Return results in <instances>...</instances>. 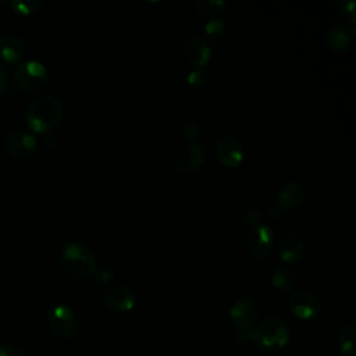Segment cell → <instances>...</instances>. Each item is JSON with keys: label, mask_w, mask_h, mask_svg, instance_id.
I'll return each instance as SVG.
<instances>
[{"label": "cell", "mask_w": 356, "mask_h": 356, "mask_svg": "<svg viewBox=\"0 0 356 356\" xmlns=\"http://www.w3.org/2000/svg\"><path fill=\"white\" fill-rule=\"evenodd\" d=\"M63 114V103L56 96H39L28 106L26 124L32 134H47L58 125Z\"/></svg>", "instance_id": "1"}, {"label": "cell", "mask_w": 356, "mask_h": 356, "mask_svg": "<svg viewBox=\"0 0 356 356\" xmlns=\"http://www.w3.org/2000/svg\"><path fill=\"white\" fill-rule=\"evenodd\" d=\"M289 324L282 317L271 316L263 320L250 331L252 342L264 353L274 355L289 342Z\"/></svg>", "instance_id": "2"}, {"label": "cell", "mask_w": 356, "mask_h": 356, "mask_svg": "<svg viewBox=\"0 0 356 356\" xmlns=\"http://www.w3.org/2000/svg\"><path fill=\"white\" fill-rule=\"evenodd\" d=\"M63 270L74 278L90 277L96 267V254L93 249L83 242H70L60 253Z\"/></svg>", "instance_id": "3"}, {"label": "cell", "mask_w": 356, "mask_h": 356, "mask_svg": "<svg viewBox=\"0 0 356 356\" xmlns=\"http://www.w3.org/2000/svg\"><path fill=\"white\" fill-rule=\"evenodd\" d=\"M14 81L18 89H21L24 93L38 95L49 86L50 74L43 63L38 60H28L17 67Z\"/></svg>", "instance_id": "4"}, {"label": "cell", "mask_w": 356, "mask_h": 356, "mask_svg": "<svg viewBox=\"0 0 356 356\" xmlns=\"http://www.w3.org/2000/svg\"><path fill=\"white\" fill-rule=\"evenodd\" d=\"M47 323L50 327V331L61 339H67L72 337V334L76 330V318L74 310L65 305L58 303L54 305L47 314Z\"/></svg>", "instance_id": "5"}, {"label": "cell", "mask_w": 356, "mask_h": 356, "mask_svg": "<svg viewBox=\"0 0 356 356\" xmlns=\"http://www.w3.org/2000/svg\"><path fill=\"white\" fill-rule=\"evenodd\" d=\"M288 306L292 312V314L299 320H314L321 313V302L317 298L316 293L300 289L291 295Z\"/></svg>", "instance_id": "6"}, {"label": "cell", "mask_w": 356, "mask_h": 356, "mask_svg": "<svg viewBox=\"0 0 356 356\" xmlns=\"http://www.w3.org/2000/svg\"><path fill=\"white\" fill-rule=\"evenodd\" d=\"M229 317L234 324V330L238 331H252L259 317V310L256 303L249 298H238L229 310Z\"/></svg>", "instance_id": "7"}, {"label": "cell", "mask_w": 356, "mask_h": 356, "mask_svg": "<svg viewBox=\"0 0 356 356\" xmlns=\"http://www.w3.org/2000/svg\"><path fill=\"white\" fill-rule=\"evenodd\" d=\"M273 243H274L273 228L266 224H259L250 231L246 242V249L253 259L261 260L270 254Z\"/></svg>", "instance_id": "8"}, {"label": "cell", "mask_w": 356, "mask_h": 356, "mask_svg": "<svg viewBox=\"0 0 356 356\" xmlns=\"http://www.w3.org/2000/svg\"><path fill=\"white\" fill-rule=\"evenodd\" d=\"M103 303L113 312L125 313L135 306V293L125 285H111L102 293Z\"/></svg>", "instance_id": "9"}, {"label": "cell", "mask_w": 356, "mask_h": 356, "mask_svg": "<svg viewBox=\"0 0 356 356\" xmlns=\"http://www.w3.org/2000/svg\"><path fill=\"white\" fill-rule=\"evenodd\" d=\"M216 154L222 165L228 168H235L242 163L245 150L242 143L236 138L222 136L216 143Z\"/></svg>", "instance_id": "10"}, {"label": "cell", "mask_w": 356, "mask_h": 356, "mask_svg": "<svg viewBox=\"0 0 356 356\" xmlns=\"http://www.w3.org/2000/svg\"><path fill=\"white\" fill-rule=\"evenodd\" d=\"M38 145L36 136L29 131H15L8 135L4 143L6 152L14 159L28 157Z\"/></svg>", "instance_id": "11"}, {"label": "cell", "mask_w": 356, "mask_h": 356, "mask_svg": "<svg viewBox=\"0 0 356 356\" xmlns=\"http://www.w3.org/2000/svg\"><path fill=\"white\" fill-rule=\"evenodd\" d=\"M204 149L199 143H189L181 147L175 156V167L184 174H192L202 167Z\"/></svg>", "instance_id": "12"}, {"label": "cell", "mask_w": 356, "mask_h": 356, "mask_svg": "<svg viewBox=\"0 0 356 356\" xmlns=\"http://www.w3.org/2000/svg\"><path fill=\"white\" fill-rule=\"evenodd\" d=\"M355 33H356L355 24H349L345 21L335 22L334 25H331V28L327 33L328 47L334 51L346 50L350 46Z\"/></svg>", "instance_id": "13"}, {"label": "cell", "mask_w": 356, "mask_h": 356, "mask_svg": "<svg viewBox=\"0 0 356 356\" xmlns=\"http://www.w3.org/2000/svg\"><path fill=\"white\" fill-rule=\"evenodd\" d=\"M305 186L296 181H289L281 186L275 196V206L281 211L296 209L305 199Z\"/></svg>", "instance_id": "14"}, {"label": "cell", "mask_w": 356, "mask_h": 356, "mask_svg": "<svg viewBox=\"0 0 356 356\" xmlns=\"http://www.w3.org/2000/svg\"><path fill=\"white\" fill-rule=\"evenodd\" d=\"M278 253L282 261L286 264L299 263L306 254V248L303 241L295 234H285L278 241Z\"/></svg>", "instance_id": "15"}, {"label": "cell", "mask_w": 356, "mask_h": 356, "mask_svg": "<svg viewBox=\"0 0 356 356\" xmlns=\"http://www.w3.org/2000/svg\"><path fill=\"white\" fill-rule=\"evenodd\" d=\"M182 53L186 61L191 65H193L196 70H200L202 67H204L211 57V50L209 44L199 38H191L185 40Z\"/></svg>", "instance_id": "16"}, {"label": "cell", "mask_w": 356, "mask_h": 356, "mask_svg": "<svg viewBox=\"0 0 356 356\" xmlns=\"http://www.w3.org/2000/svg\"><path fill=\"white\" fill-rule=\"evenodd\" d=\"M25 54V43L17 35H4L0 38V58L7 64H15Z\"/></svg>", "instance_id": "17"}, {"label": "cell", "mask_w": 356, "mask_h": 356, "mask_svg": "<svg viewBox=\"0 0 356 356\" xmlns=\"http://www.w3.org/2000/svg\"><path fill=\"white\" fill-rule=\"evenodd\" d=\"M271 284L277 291L289 292L296 284V273L289 264L278 266L271 277Z\"/></svg>", "instance_id": "18"}, {"label": "cell", "mask_w": 356, "mask_h": 356, "mask_svg": "<svg viewBox=\"0 0 356 356\" xmlns=\"http://www.w3.org/2000/svg\"><path fill=\"white\" fill-rule=\"evenodd\" d=\"M355 337H356V327L353 324L345 325L338 335V346L343 356H355Z\"/></svg>", "instance_id": "19"}, {"label": "cell", "mask_w": 356, "mask_h": 356, "mask_svg": "<svg viewBox=\"0 0 356 356\" xmlns=\"http://www.w3.org/2000/svg\"><path fill=\"white\" fill-rule=\"evenodd\" d=\"M227 3L222 0H196L195 1V8L203 14V15H209V17H214L218 15L224 11Z\"/></svg>", "instance_id": "20"}, {"label": "cell", "mask_w": 356, "mask_h": 356, "mask_svg": "<svg viewBox=\"0 0 356 356\" xmlns=\"http://www.w3.org/2000/svg\"><path fill=\"white\" fill-rule=\"evenodd\" d=\"M10 7L15 14L26 17L39 11V8L42 7V1L40 0H13L10 1Z\"/></svg>", "instance_id": "21"}, {"label": "cell", "mask_w": 356, "mask_h": 356, "mask_svg": "<svg viewBox=\"0 0 356 356\" xmlns=\"http://www.w3.org/2000/svg\"><path fill=\"white\" fill-rule=\"evenodd\" d=\"M90 277L97 285H107L113 281L114 271L111 270V267H108L106 264H96Z\"/></svg>", "instance_id": "22"}, {"label": "cell", "mask_w": 356, "mask_h": 356, "mask_svg": "<svg viewBox=\"0 0 356 356\" xmlns=\"http://www.w3.org/2000/svg\"><path fill=\"white\" fill-rule=\"evenodd\" d=\"M337 8H338L339 15L343 17L345 22L355 24V21H356V4H355L353 0H341L337 4Z\"/></svg>", "instance_id": "23"}, {"label": "cell", "mask_w": 356, "mask_h": 356, "mask_svg": "<svg viewBox=\"0 0 356 356\" xmlns=\"http://www.w3.org/2000/svg\"><path fill=\"white\" fill-rule=\"evenodd\" d=\"M204 32L211 40H218L224 36V32H225L224 22L221 19H211L206 24Z\"/></svg>", "instance_id": "24"}, {"label": "cell", "mask_w": 356, "mask_h": 356, "mask_svg": "<svg viewBox=\"0 0 356 356\" xmlns=\"http://www.w3.org/2000/svg\"><path fill=\"white\" fill-rule=\"evenodd\" d=\"M182 136L189 143H197V140L202 136V127L195 121L186 122L185 127L182 128Z\"/></svg>", "instance_id": "25"}, {"label": "cell", "mask_w": 356, "mask_h": 356, "mask_svg": "<svg viewBox=\"0 0 356 356\" xmlns=\"http://www.w3.org/2000/svg\"><path fill=\"white\" fill-rule=\"evenodd\" d=\"M13 95L8 72L3 63H0V100H7Z\"/></svg>", "instance_id": "26"}, {"label": "cell", "mask_w": 356, "mask_h": 356, "mask_svg": "<svg viewBox=\"0 0 356 356\" xmlns=\"http://www.w3.org/2000/svg\"><path fill=\"white\" fill-rule=\"evenodd\" d=\"M186 82L195 88V89H199V88H203L204 82H206V75L203 74L202 70H192L188 76H186Z\"/></svg>", "instance_id": "27"}, {"label": "cell", "mask_w": 356, "mask_h": 356, "mask_svg": "<svg viewBox=\"0 0 356 356\" xmlns=\"http://www.w3.org/2000/svg\"><path fill=\"white\" fill-rule=\"evenodd\" d=\"M243 220L250 227H257L259 224H261V213L257 209H249L245 214H243Z\"/></svg>", "instance_id": "28"}, {"label": "cell", "mask_w": 356, "mask_h": 356, "mask_svg": "<svg viewBox=\"0 0 356 356\" xmlns=\"http://www.w3.org/2000/svg\"><path fill=\"white\" fill-rule=\"evenodd\" d=\"M0 356H26V353L14 345H0Z\"/></svg>", "instance_id": "29"}, {"label": "cell", "mask_w": 356, "mask_h": 356, "mask_svg": "<svg viewBox=\"0 0 356 356\" xmlns=\"http://www.w3.org/2000/svg\"><path fill=\"white\" fill-rule=\"evenodd\" d=\"M282 213L284 211H281L275 204H273V206H270L268 207V210H267V214H268V217H271L273 220H278V218H281V216H282Z\"/></svg>", "instance_id": "30"}, {"label": "cell", "mask_w": 356, "mask_h": 356, "mask_svg": "<svg viewBox=\"0 0 356 356\" xmlns=\"http://www.w3.org/2000/svg\"><path fill=\"white\" fill-rule=\"evenodd\" d=\"M43 142H44V145H46V146H54V145H56V142H57V139H56L51 134H49V132H47V134L44 135Z\"/></svg>", "instance_id": "31"}, {"label": "cell", "mask_w": 356, "mask_h": 356, "mask_svg": "<svg viewBox=\"0 0 356 356\" xmlns=\"http://www.w3.org/2000/svg\"><path fill=\"white\" fill-rule=\"evenodd\" d=\"M0 342H1V335H0Z\"/></svg>", "instance_id": "32"}]
</instances>
